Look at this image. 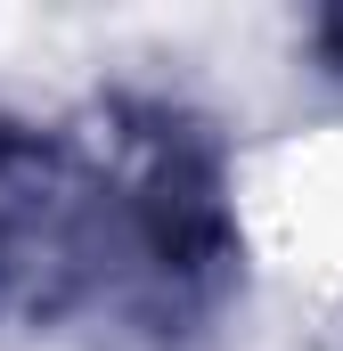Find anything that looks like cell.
Segmentation results:
<instances>
[{"instance_id": "2", "label": "cell", "mask_w": 343, "mask_h": 351, "mask_svg": "<svg viewBox=\"0 0 343 351\" xmlns=\"http://www.w3.org/2000/svg\"><path fill=\"white\" fill-rule=\"evenodd\" d=\"M106 302V164L98 147L0 114V327H66Z\"/></svg>"}, {"instance_id": "3", "label": "cell", "mask_w": 343, "mask_h": 351, "mask_svg": "<svg viewBox=\"0 0 343 351\" xmlns=\"http://www.w3.org/2000/svg\"><path fill=\"white\" fill-rule=\"evenodd\" d=\"M303 41H311V58H319V66L343 82V8H319V16L303 25Z\"/></svg>"}, {"instance_id": "1", "label": "cell", "mask_w": 343, "mask_h": 351, "mask_svg": "<svg viewBox=\"0 0 343 351\" xmlns=\"http://www.w3.org/2000/svg\"><path fill=\"white\" fill-rule=\"evenodd\" d=\"M106 302L131 343L188 351L246 294V204L229 131L164 90L106 98Z\"/></svg>"}]
</instances>
